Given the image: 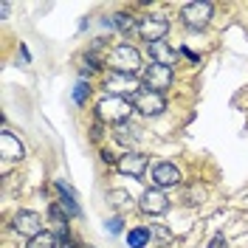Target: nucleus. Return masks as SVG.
Instances as JSON below:
<instances>
[{
  "instance_id": "f257e3e1",
  "label": "nucleus",
  "mask_w": 248,
  "mask_h": 248,
  "mask_svg": "<svg viewBox=\"0 0 248 248\" xmlns=\"http://www.w3.org/2000/svg\"><path fill=\"white\" fill-rule=\"evenodd\" d=\"M133 113V102L124 99V96H105L96 102V119L99 122H108V124H127Z\"/></svg>"
},
{
  "instance_id": "f03ea898",
  "label": "nucleus",
  "mask_w": 248,
  "mask_h": 248,
  "mask_svg": "<svg viewBox=\"0 0 248 248\" xmlns=\"http://www.w3.org/2000/svg\"><path fill=\"white\" fill-rule=\"evenodd\" d=\"M108 65H110V71H116V74L136 77L141 71V51L136 46H130V43H119L108 54Z\"/></svg>"
},
{
  "instance_id": "7ed1b4c3",
  "label": "nucleus",
  "mask_w": 248,
  "mask_h": 248,
  "mask_svg": "<svg viewBox=\"0 0 248 248\" xmlns=\"http://www.w3.org/2000/svg\"><path fill=\"white\" fill-rule=\"evenodd\" d=\"M215 15V6L212 3H206V0H195V3H186L184 9H181V20L186 23V29L192 31H201L209 26V20Z\"/></svg>"
},
{
  "instance_id": "20e7f679",
  "label": "nucleus",
  "mask_w": 248,
  "mask_h": 248,
  "mask_svg": "<svg viewBox=\"0 0 248 248\" xmlns=\"http://www.w3.org/2000/svg\"><path fill=\"white\" fill-rule=\"evenodd\" d=\"M167 31H170V20L164 15H147L139 20V37L147 40V46L150 43H161L167 37Z\"/></svg>"
},
{
  "instance_id": "39448f33",
  "label": "nucleus",
  "mask_w": 248,
  "mask_h": 248,
  "mask_svg": "<svg viewBox=\"0 0 248 248\" xmlns=\"http://www.w3.org/2000/svg\"><path fill=\"white\" fill-rule=\"evenodd\" d=\"M133 108L139 110L141 116H161V113L167 110V99H164V93L141 88V91L133 96Z\"/></svg>"
},
{
  "instance_id": "423d86ee",
  "label": "nucleus",
  "mask_w": 248,
  "mask_h": 248,
  "mask_svg": "<svg viewBox=\"0 0 248 248\" xmlns=\"http://www.w3.org/2000/svg\"><path fill=\"white\" fill-rule=\"evenodd\" d=\"M141 82H144V88H150V91L164 93L172 85V68L153 62V65H147V68L141 71Z\"/></svg>"
},
{
  "instance_id": "0eeeda50",
  "label": "nucleus",
  "mask_w": 248,
  "mask_h": 248,
  "mask_svg": "<svg viewBox=\"0 0 248 248\" xmlns=\"http://www.w3.org/2000/svg\"><path fill=\"white\" fill-rule=\"evenodd\" d=\"M147 167H150V155L133 153V150L119 155V161H116V170H119V175H124V178H141V175L147 172Z\"/></svg>"
},
{
  "instance_id": "6e6552de",
  "label": "nucleus",
  "mask_w": 248,
  "mask_h": 248,
  "mask_svg": "<svg viewBox=\"0 0 248 248\" xmlns=\"http://www.w3.org/2000/svg\"><path fill=\"white\" fill-rule=\"evenodd\" d=\"M12 229H15L17 234H23V237H29V240H34L37 234H43L46 229H43V217L37 215V212H31V209H20L15 215V220H12Z\"/></svg>"
},
{
  "instance_id": "1a4fd4ad",
  "label": "nucleus",
  "mask_w": 248,
  "mask_h": 248,
  "mask_svg": "<svg viewBox=\"0 0 248 248\" xmlns=\"http://www.w3.org/2000/svg\"><path fill=\"white\" fill-rule=\"evenodd\" d=\"M139 209L144 212V215H164L167 209H170V198L164 195V189H158V186H153V189H147L144 195L139 198Z\"/></svg>"
},
{
  "instance_id": "9d476101",
  "label": "nucleus",
  "mask_w": 248,
  "mask_h": 248,
  "mask_svg": "<svg viewBox=\"0 0 248 248\" xmlns=\"http://www.w3.org/2000/svg\"><path fill=\"white\" fill-rule=\"evenodd\" d=\"M105 91L108 96H122V93H136L141 91L139 88V79L136 77H127V74H116V71H110L108 79H105Z\"/></svg>"
},
{
  "instance_id": "9b49d317",
  "label": "nucleus",
  "mask_w": 248,
  "mask_h": 248,
  "mask_svg": "<svg viewBox=\"0 0 248 248\" xmlns=\"http://www.w3.org/2000/svg\"><path fill=\"white\" fill-rule=\"evenodd\" d=\"M150 178H153V184L158 186V189H170V186L181 184V170H178L175 164H170V161H161V164L153 167Z\"/></svg>"
},
{
  "instance_id": "f8f14e48",
  "label": "nucleus",
  "mask_w": 248,
  "mask_h": 248,
  "mask_svg": "<svg viewBox=\"0 0 248 248\" xmlns=\"http://www.w3.org/2000/svg\"><path fill=\"white\" fill-rule=\"evenodd\" d=\"M0 155L6 161H20V158H26V147H23V141L17 139L15 133L3 130L0 133Z\"/></svg>"
},
{
  "instance_id": "ddd939ff",
  "label": "nucleus",
  "mask_w": 248,
  "mask_h": 248,
  "mask_svg": "<svg viewBox=\"0 0 248 248\" xmlns=\"http://www.w3.org/2000/svg\"><path fill=\"white\" fill-rule=\"evenodd\" d=\"M147 51H150V57H153V62H158V65H167V68H172L175 62H178V51L170 46V43H150L147 46Z\"/></svg>"
},
{
  "instance_id": "4468645a",
  "label": "nucleus",
  "mask_w": 248,
  "mask_h": 248,
  "mask_svg": "<svg viewBox=\"0 0 248 248\" xmlns=\"http://www.w3.org/2000/svg\"><path fill=\"white\" fill-rule=\"evenodd\" d=\"M54 189L60 192V201H57V203H60V209L65 212V215H68V217H79V215H82L79 203L74 201V192H71L68 186H65V184H54Z\"/></svg>"
},
{
  "instance_id": "2eb2a0df",
  "label": "nucleus",
  "mask_w": 248,
  "mask_h": 248,
  "mask_svg": "<svg viewBox=\"0 0 248 248\" xmlns=\"http://www.w3.org/2000/svg\"><path fill=\"white\" fill-rule=\"evenodd\" d=\"M113 29H119L122 34H139V20L130 15V12H119V15L113 17Z\"/></svg>"
},
{
  "instance_id": "dca6fc26",
  "label": "nucleus",
  "mask_w": 248,
  "mask_h": 248,
  "mask_svg": "<svg viewBox=\"0 0 248 248\" xmlns=\"http://www.w3.org/2000/svg\"><path fill=\"white\" fill-rule=\"evenodd\" d=\"M150 229H141V226H136V229H130L127 232V246L130 248H147L150 246Z\"/></svg>"
},
{
  "instance_id": "f3484780",
  "label": "nucleus",
  "mask_w": 248,
  "mask_h": 248,
  "mask_svg": "<svg viewBox=\"0 0 248 248\" xmlns=\"http://www.w3.org/2000/svg\"><path fill=\"white\" fill-rule=\"evenodd\" d=\"M48 217H51V223H54L60 232H68V215L60 209V203H51V206H48Z\"/></svg>"
},
{
  "instance_id": "a211bd4d",
  "label": "nucleus",
  "mask_w": 248,
  "mask_h": 248,
  "mask_svg": "<svg viewBox=\"0 0 248 248\" xmlns=\"http://www.w3.org/2000/svg\"><path fill=\"white\" fill-rule=\"evenodd\" d=\"M116 141H122V144L139 141V130H136L133 124H119V127H116Z\"/></svg>"
},
{
  "instance_id": "6ab92c4d",
  "label": "nucleus",
  "mask_w": 248,
  "mask_h": 248,
  "mask_svg": "<svg viewBox=\"0 0 248 248\" xmlns=\"http://www.w3.org/2000/svg\"><path fill=\"white\" fill-rule=\"evenodd\" d=\"M26 248H57V237L51 232H43V234H37L34 240H29Z\"/></svg>"
},
{
  "instance_id": "aec40b11",
  "label": "nucleus",
  "mask_w": 248,
  "mask_h": 248,
  "mask_svg": "<svg viewBox=\"0 0 248 248\" xmlns=\"http://www.w3.org/2000/svg\"><path fill=\"white\" fill-rule=\"evenodd\" d=\"M88 96H91V82H85V79L77 82V88H74V102L82 108V105L88 102Z\"/></svg>"
},
{
  "instance_id": "412c9836",
  "label": "nucleus",
  "mask_w": 248,
  "mask_h": 248,
  "mask_svg": "<svg viewBox=\"0 0 248 248\" xmlns=\"http://www.w3.org/2000/svg\"><path fill=\"white\" fill-rule=\"evenodd\" d=\"M150 234H153L161 246H170V243H172V232L167 229V226H161V223H155L153 229H150Z\"/></svg>"
},
{
  "instance_id": "4be33fe9",
  "label": "nucleus",
  "mask_w": 248,
  "mask_h": 248,
  "mask_svg": "<svg viewBox=\"0 0 248 248\" xmlns=\"http://www.w3.org/2000/svg\"><path fill=\"white\" fill-rule=\"evenodd\" d=\"M110 201H113V206H119V209H124V206H133L130 195H127V192H122V189H113V192H110Z\"/></svg>"
},
{
  "instance_id": "5701e85b",
  "label": "nucleus",
  "mask_w": 248,
  "mask_h": 248,
  "mask_svg": "<svg viewBox=\"0 0 248 248\" xmlns=\"http://www.w3.org/2000/svg\"><path fill=\"white\" fill-rule=\"evenodd\" d=\"M57 248H77V243H74V237L68 232H60L57 234Z\"/></svg>"
},
{
  "instance_id": "b1692460",
  "label": "nucleus",
  "mask_w": 248,
  "mask_h": 248,
  "mask_svg": "<svg viewBox=\"0 0 248 248\" xmlns=\"http://www.w3.org/2000/svg\"><path fill=\"white\" fill-rule=\"evenodd\" d=\"M122 229H124V220H122V217H110V220H108V232L110 234H119Z\"/></svg>"
},
{
  "instance_id": "393cba45",
  "label": "nucleus",
  "mask_w": 248,
  "mask_h": 248,
  "mask_svg": "<svg viewBox=\"0 0 248 248\" xmlns=\"http://www.w3.org/2000/svg\"><path fill=\"white\" fill-rule=\"evenodd\" d=\"M206 248H229V243H226V237L223 234H215L212 240H209V246Z\"/></svg>"
},
{
  "instance_id": "a878e982",
  "label": "nucleus",
  "mask_w": 248,
  "mask_h": 248,
  "mask_svg": "<svg viewBox=\"0 0 248 248\" xmlns=\"http://www.w3.org/2000/svg\"><path fill=\"white\" fill-rule=\"evenodd\" d=\"M184 57L186 60H192V62H201V57H198L195 51H189V48H184Z\"/></svg>"
},
{
  "instance_id": "bb28decb",
  "label": "nucleus",
  "mask_w": 248,
  "mask_h": 248,
  "mask_svg": "<svg viewBox=\"0 0 248 248\" xmlns=\"http://www.w3.org/2000/svg\"><path fill=\"white\" fill-rule=\"evenodd\" d=\"M102 161H108V164H113V155H110L108 150H102Z\"/></svg>"
}]
</instances>
